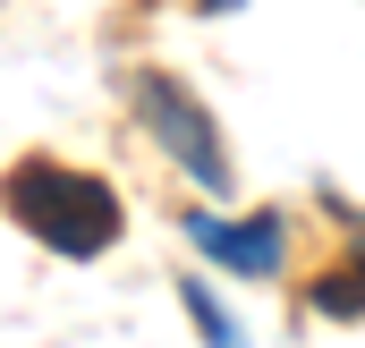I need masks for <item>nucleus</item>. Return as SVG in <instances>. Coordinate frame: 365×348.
I'll use <instances>...</instances> for the list:
<instances>
[{
    "label": "nucleus",
    "mask_w": 365,
    "mask_h": 348,
    "mask_svg": "<svg viewBox=\"0 0 365 348\" xmlns=\"http://www.w3.org/2000/svg\"><path fill=\"white\" fill-rule=\"evenodd\" d=\"M0 204H9L17 230L43 238L51 255H102V247H119V195H110V178L77 170V162H51V153L9 162Z\"/></svg>",
    "instance_id": "f257e3e1"
},
{
    "label": "nucleus",
    "mask_w": 365,
    "mask_h": 348,
    "mask_svg": "<svg viewBox=\"0 0 365 348\" xmlns=\"http://www.w3.org/2000/svg\"><path fill=\"white\" fill-rule=\"evenodd\" d=\"M136 111H145V128H153V145L179 162L195 187H230V153H221V136H212V119H204V102L179 86V77H162V68H145L136 77Z\"/></svg>",
    "instance_id": "f03ea898"
},
{
    "label": "nucleus",
    "mask_w": 365,
    "mask_h": 348,
    "mask_svg": "<svg viewBox=\"0 0 365 348\" xmlns=\"http://www.w3.org/2000/svg\"><path fill=\"white\" fill-rule=\"evenodd\" d=\"M187 230H195L204 255H221L230 272H272L280 263V213H255V221H212V213H195Z\"/></svg>",
    "instance_id": "7ed1b4c3"
},
{
    "label": "nucleus",
    "mask_w": 365,
    "mask_h": 348,
    "mask_svg": "<svg viewBox=\"0 0 365 348\" xmlns=\"http://www.w3.org/2000/svg\"><path fill=\"white\" fill-rule=\"evenodd\" d=\"M314 306H323V314H340V323H349V314H365V263L323 272V280H314Z\"/></svg>",
    "instance_id": "20e7f679"
},
{
    "label": "nucleus",
    "mask_w": 365,
    "mask_h": 348,
    "mask_svg": "<svg viewBox=\"0 0 365 348\" xmlns=\"http://www.w3.org/2000/svg\"><path fill=\"white\" fill-rule=\"evenodd\" d=\"M212 9H238V0H212Z\"/></svg>",
    "instance_id": "39448f33"
}]
</instances>
